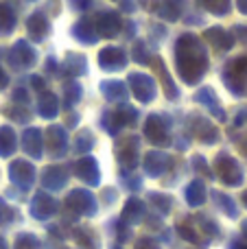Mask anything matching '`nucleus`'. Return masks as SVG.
Listing matches in <instances>:
<instances>
[{"instance_id": "obj_52", "label": "nucleus", "mask_w": 247, "mask_h": 249, "mask_svg": "<svg viewBox=\"0 0 247 249\" xmlns=\"http://www.w3.org/2000/svg\"><path fill=\"white\" fill-rule=\"evenodd\" d=\"M57 68H59V66H57L55 57H48L46 59V72H57Z\"/></svg>"}, {"instance_id": "obj_5", "label": "nucleus", "mask_w": 247, "mask_h": 249, "mask_svg": "<svg viewBox=\"0 0 247 249\" xmlns=\"http://www.w3.org/2000/svg\"><path fill=\"white\" fill-rule=\"evenodd\" d=\"M142 133H144V138L156 146H166L171 142V124L164 116H160V114H151V116H147Z\"/></svg>"}, {"instance_id": "obj_6", "label": "nucleus", "mask_w": 247, "mask_h": 249, "mask_svg": "<svg viewBox=\"0 0 247 249\" xmlns=\"http://www.w3.org/2000/svg\"><path fill=\"white\" fill-rule=\"evenodd\" d=\"M7 59L16 70H29L37 64V51H35L26 39H18V42L9 48Z\"/></svg>"}, {"instance_id": "obj_31", "label": "nucleus", "mask_w": 247, "mask_h": 249, "mask_svg": "<svg viewBox=\"0 0 247 249\" xmlns=\"http://www.w3.org/2000/svg\"><path fill=\"white\" fill-rule=\"evenodd\" d=\"M70 232H72V238L77 241V245H81L83 249H101V238L96 236L94 230L77 228V230H70Z\"/></svg>"}, {"instance_id": "obj_7", "label": "nucleus", "mask_w": 247, "mask_h": 249, "mask_svg": "<svg viewBox=\"0 0 247 249\" xmlns=\"http://www.w3.org/2000/svg\"><path fill=\"white\" fill-rule=\"evenodd\" d=\"M127 88H129V92L140 103H151L158 94V86L153 81V77L142 74V72H131L127 77Z\"/></svg>"}, {"instance_id": "obj_27", "label": "nucleus", "mask_w": 247, "mask_h": 249, "mask_svg": "<svg viewBox=\"0 0 247 249\" xmlns=\"http://www.w3.org/2000/svg\"><path fill=\"white\" fill-rule=\"evenodd\" d=\"M37 114L42 118H46V121H51V118H55L57 114H59V101H57V96L53 94L51 90H42L37 96Z\"/></svg>"}, {"instance_id": "obj_59", "label": "nucleus", "mask_w": 247, "mask_h": 249, "mask_svg": "<svg viewBox=\"0 0 247 249\" xmlns=\"http://www.w3.org/2000/svg\"><path fill=\"white\" fill-rule=\"evenodd\" d=\"M123 9H127V11H134V2H131V0H123Z\"/></svg>"}, {"instance_id": "obj_48", "label": "nucleus", "mask_w": 247, "mask_h": 249, "mask_svg": "<svg viewBox=\"0 0 247 249\" xmlns=\"http://www.w3.org/2000/svg\"><path fill=\"white\" fill-rule=\"evenodd\" d=\"M116 225V236H118V243H125V241H129V228L125 225V221H121V223H114Z\"/></svg>"}, {"instance_id": "obj_32", "label": "nucleus", "mask_w": 247, "mask_h": 249, "mask_svg": "<svg viewBox=\"0 0 247 249\" xmlns=\"http://www.w3.org/2000/svg\"><path fill=\"white\" fill-rule=\"evenodd\" d=\"M81 96H83V88L79 81L70 79V81L64 83V107L66 109H72L81 101Z\"/></svg>"}, {"instance_id": "obj_60", "label": "nucleus", "mask_w": 247, "mask_h": 249, "mask_svg": "<svg viewBox=\"0 0 247 249\" xmlns=\"http://www.w3.org/2000/svg\"><path fill=\"white\" fill-rule=\"evenodd\" d=\"M0 249H9V245H7V241H4L2 236H0Z\"/></svg>"}, {"instance_id": "obj_56", "label": "nucleus", "mask_w": 247, "mask_h": 249, "mask_svg": "<svg viewBox=\"0 0 247 249\" xmlns=\"http://www.w3.org/2000/svg\"><path fill=\"white\" fill-rule=\"evenodd\" d=\"M230 249H247V243H243V241H232L230 243Z\"/></svg>"}, {"instance_id": "obj_63", "label": "nucleus", "mask_w": 247, "mask_h": 249, "mask_svg": "<svg viewBox=\"0 0 247 249\" xmlns=\"http://www.w3.org/2000/svg\"><path fill=\"white\" fill-rule=\"evenodd\" d=\"M245 153H247V149H245Z\"/></svg>"}, {"instance_id": "obj_22", "label": "nucleus", "mask_w": 247, "mask_h": 249, "mask_svg": "<svg viewBox=\"0 0 247 249\" xmlns=\"http://www.w3.org/2000/svg\"><path fill=\"white\" fill-rule=\"evenodd\" d=\"M101 92L109 103H125L127 96H129V88L125 86L118 79H107V81H101Z\"/></svg>"}, {"instance_id": "obj_3", "label": "nucleus", "mask_w": 247, "mask_h": 249, "mask_svg": "<svg viewBox=\"0 0 247 249\" xmlns=\"http://www.w3.org/2000/svg\"><path fill=\"white\" fill-rule=\"evenodd\" d=\"M66 208L74 216H96L99 212V201L96 197L86 188H74L66 197Z\"/></svg>"}, {"instance_id": "obj_25", "label": "nucleus", "mask_w": 247, "mask_h": 249, "mask_svg": "<svg viewBox=\"0 0 247 249\" xmlns=\"http://www.w3.org/2000/svg\"><path fill=\"white\" fill-rule=\"evenodd\" d=\"M195 101L199 105H204V107H208V112L214 114L217 121H226V112H223V107H221V103H219V99H217L212 88H201V90L195 94Z\"/></svg>"}, {"instance_id": "obj_13", "label": "nucleus", "mask_w": 247, "mask_h": 249, "mask_svg": "<svg viewBox=\"0 0 247 249\" xmlns=\"http://www.w3.org/2000/svg\"><path fill=\"white\" fill-rule=\"evenodd\" d=\"M99 66L105 72H121L127 66V53L121 46H105L99 53Z\"/></svg>"}, {"instance_id": "obj_50", "label": "nucleus", "mask_w": 247, "mask_h": 249, "mask_svg": "<svg viewBox=\"0 0 247 249\" xmlns=\"http://www.w3.org/2000/svg\"><path fill=\"white\" fill-rule=\"evenodd\" d=\"M68 2L74 11H88L92 7V0H68Z\"/></svg>"}, {"instance_id": "obj_11", "label": "nucleus", "mask_w": 247, "mask_h": 249, "mask_svg": "<svg viewBox=\"0 0 247 249\" xmlns=\"http://www.w3.org/2000/svg\"><path fill=\"white\" fill-rule=\"evenodd\" d=\"M116 158L125 171H134L140 164V138L138 136L125 138V142H121L116 146Z\"/></svg>"}, {"instance_id": "obj_21", "label": "nucleus", "mask_w": 247, "mask_h": 249, "mask_svg": "<svg viewBox=\"0 0 247 249\" xmlns=\"http://www.w3.org/2000/svg\"><path fill=\"white\" fill-rule=\"evenodd\" d=\"M70 33H72V37L79 39L81 44H96L99 42V33H96L94 22L88 20V18H81V20L74 22Z\"/></svg>"}, {"instance_id": "obj_46", "label": "nucleus", "mask_w": 247, "mask_h": 249, "mask_svg": "<svg viewBox=\"0 0 247 249\" xmlns=\"http://www.w3.org/2000/svg\"><path fill=\"white\" fill-rule=\"evenodd\" d=\"M193 168H195L197 173H206V175H212V171H210L208 162H206L201 155H195V158H193Z\"/></svg>"}, {"instance_id": "obj_2", "label": "nucleus", "mask_w": 247, "mask_h": 249, "mask_svg": "<svg viewBox=\"0 0 247 249\" xmlns=\"http://www.w3.org/2000/svg\"><path fill=\"white\" fill-rule=\"evenodd\" d=\"M223 83L236 96H243L247 92V57H236L223 70Z\"/></svg>"}, {"instance_id": "obj_61", "label": "nucleus", "mask_w": 247, "mask_h": 249, "mask_svg": "<svg viewBox=\"0 0 247 249\" xmlns=\"http://www.w3.org/2000/svg\"><path fill=\"white\" fill-rule=\"evenodd\" d=\"M243 234H245V238H247V221L243 223Z\"/></svg>"}, {"instance_id": "obj_14", "label": "nucleus", "mask_w": 247, "mask_h": 249, "mask_svg": "<svg viewBox=\"0 0 247 249\" xmlns=\"http://www.w3.org/2000/svg\"><path fill=\"white\" fill-rule=\"evenodd\" d=\"M46 144H48V153H51L53 160H59L66 155L70 146V140H68V131L59 124H51L46 129Z\"/></svg>"}, {"instance_id": "obj_12", "label": "nucleus", "mask_w": 247, "mask_h": 249, "mask_svg": "<svg viewBox=\"0 0 247 249\" xmlns=\"http://www.w3.org/2000/svg\"><path fill=\"white\" fill-rule=\"evenodd\" d=\"M188 127H191L193 138L204 142V144H212V142L219 140V131L212 124V121L199 116V114H191V116H188Z\"/></svg>"}, {"instance_id": "obj_15", "label": "nucleus", "mask_w": 247, "mask_h": 249, "mask_svg": "<svg viewBox=\"0 0 247 249\" xmlns=\"http://www.w3.org/2000/svg\"><path fill=\"white\" fill-rule=\"evenodd\" d=\"M94 26H96V33L99 37H107V39H114L118 33L123 31V20L116 11L107 9V11H101L94 20Z\"/></svg>"}, {"instance_id": "obj_19", "label": "nucleus", "mask_w": 247, "mask_h": 249, "mask_svg": "<svg viewBox=\"0 0 247 249\" xmlns=\"http://www.w3.org/2000/svg\"><path fill=\"white\" fill-rule=\"evenodd\" d=\"M26 31H29L33 42H44L48 37V33H51V20L46 18V13L35 11L26 20Z\"/></svg>"}, {"instance_id": "obj_9", "label": "nucleus", "mask_w": 247, "mask_h": 249, "mask_svg": "<svg viewBox=\"0 0 247 249\" xmlns=\"http://www.w3.org/2000/svg\"><path fill=\"white\" fill-rule=\"evenodd\" d=\"M35 177H37L35 175V166L31 162H26V160H16L9 166V179L20 188V193H26V190L33 188Z\"/></svg>"}, {"instance_id": "obj_4", "label": "nucleus", "mask_w": 247, "mask_h": 249, "mask_svg": "<svg viewBox=\"0 0 247 249\" xmlns=\"http://www.w3.org/2000/svg\"><path fill=\"white\" fill-rule=\"evenodd\" d=\"M212 166H214V173L219 175V179H221L223 184H228V186L243 184V168H241V164L236 162L230 153L221 151V153L214 158Z\"/></svg>"}, {"instance_id": "obj_49", "label": "nucleus", "mask_w": 247, "mask_h": 249, "mask_svg": "<svg viewBox=\"0 0 247 249\" xmlns=\"http://www.w3.org/2000/svg\"><path fill=\"white\" fill-rule=\"evenodd\" d=\"M13 103H20V105L29 103V92H26V88H16V92H13Z\"/></svg>"}, {"instance_id": "obj_20", "label": "nucleus", "mask_w": 247, "mask_h": 249, "mask_svg": "<svg viewBox=\"0 0 247 249\" xmlns=\"http://www.w3.org/2000/svg\"><path fill=\"white\" fill-rule=\"evenodd\" d=\"M151 64H153V68H156L158 77H160V81H162V90H164V96H166L169 101H177V99H179V90H177V86H175L173 77L169 74V70H166V64L160 59V57L151 59Z\"/></svg>"}, {"instance_id": "obj_47", "label": "nucleus", "mask_w": 247, "mask_h": 249, "mask_svg": "<svg viewBox=\"0 0 247 249\" xmlns=\"http://www.w3.org/2000/svg\"><path fill=\"white\" fill-rule=\"evenodd\" d=\"M123 186H125L127 190H140L142 188V177H136V175L125 177V179H123Z\"/></svg>"}, {"instance_id": "obj_8", "label": "nucleus", "mask_w": 247, "mask_h": 249, "mask_svg": "<svg viewBox=\"0 0 247 249\" xmlns=\"http://www.w3.org/2000/svg\"><path fill=\"white\" fill-rule=\"evenodd\" d=\"M31 216L37 221H48L53 219V216L57 214V210H59V203H57V199L53 197V195L44 193V190H37V193L33 195V199H31Z\"/></svg>"}, {"instance_id": "obj_17", "label": "nucleus", "mask_w": 247, "mask_h": 249, "mask_svg": "<svg viewBox=\"0 0 247 249\" xmlns=\"http://www.w3.org/2000/svg\"><path fill=\"white\" fill-rule=\"evenodd\" d=\"M68 168L61 166V164H53V166H46L42 171V186L46 190H53V193H57V190H61L66 184H68Z\"/></svg>"}, {"instance_id": "obj_33", "label": "nucleus", "mask_w": 247, "mask_h": 249, "mask_svg": "<svg viewBox=\"0 0 247 249\" xmlns=\"http://www.w3.org/2000/svg\"><path fill=\"white\" fill-rule=\"evenodd\" d=\"M177 232H179V236H182L184 241L193 243V245H199V247H206V245H208V238L201 236L199 228H197L193 221H191V223H182V225L177 228Z\"/></svg>"}, {"instance_id": "obj_29", "label": "nucleus", "mask_w": 247, "mask_h": 249, "mask_svg": "<svg viewBox=\"0 0 247 249\" xmlns=\"http://www.w3.org/2000/svg\"><path fill=\"white\" fill-rule=\"evenodd\" d=\"M208 199V190H206L204 179H193L186 186V203L191 208H201Z\"/></svg>"}, {"instance_id": "obj_45", "label": "nucleus", "mask_w": 247, "mask_h": 249, "mask_svg": "<svg viewBox=\"0 0 247 249\" xmlns=\"http://www.w3.org/2000/svg\"><path fill=\"white\" fill-rule=\"evenodd\" d=\"M136 249H160V243L151 236H142L136 241Z\"/></svg>"}, {"instance_id": "obj_28", "label": "nucleus", "mask_w": 247, "mask_h": 249, "mask_svg": "<svg viewBox=\"0 0 247 249\" xmlns=\"http://www.w3.org/2000/svg\"><path fill=\"white\" fill-rule=\"evenodd\" d=\"M61 70H64V74H68V77H81V74H86L88 72L86 55H81V53H68L64 64H61Z\"/></svg>"}, {"instance_id": "obj_55", "label": "nucleus", "mask_w": 247, "mask_h": 249, "mask_svg": "<svg viewBox=\"0 0 247 249\" xmlns=\"http://www.w3.org/2000/svg\"><path fill=\"white\" fill-rule=\"evenodd\" d=\"M125 29H127V37H134V33H136V24H134V22H125Z\"/></svg>"}, {"instance_id": "obj_41", "label": "nucleus", "mask_w": 247, "mask_h": 249, "mask_svg": "<svg viewBox=\"0 0 247 249\" xmlns=\"http://www.w3.org/2000/svg\"><path fill=\"white\" fill-rule=\"evenodd\" d=\"M116 112V116H118V121H121L123 124V129L125 127H129V124H134L136 121H138V109L136 107H131V105H121L118 109H114Z\"/></svg>"}, {"instance_id": "obj_16", "label": "nucleus", "mask_w": 247, "mask_h": 249, "mask_svg": "<svg viewBox=\"0 0 247 249\" xmlns=\"http://www.w3.org/2000/svg\"><path fill=\"white\" fill-rule=\"evenodd\" d=\"M171 164H173L171 155L164 153V151H160V149L149 151V153H144V158H142V168H144V173H147V175H151V177L164 175V173L171 168Z\"/></svg>"}, {"instance_id": "obj_38", "label": "nucleus", "mask_w": 247, "mask_h": 249, "mask_svg": "<svg viewBox=\"0 0 247 249\" xmlns=\"http://www.w3.org/2000/svg\"><path fill=\"white\" fill-rule=\"evenodd\" d=\"M101 127H103L109 136H118L121 129H123V124H121V121H118V116H116L114 109H105V112L101 114Z\"/></svg>"}, {"instance_id": "obj_10", "label": "nucleus", "mask_w": 247, "mask_h": 249, "mask_svg": "<svg viewBox=\"0 0 247 249\" xmlns=\"http://www.w3.org/2000/svg\"><path fill=\"white\" fill-rule=\"evenodd\" d=\"M72 175L77 179H81L83 184L88 186H99L101 184V168H99V162H96L92 155H86V158L77 160V162L70 166Z\"/></svg>"}, {"instance_id": "obj_26", "label": "nucleus", "mask_w": 247, "mask_h": 249, "mask_svg": "<svg viewBox=\"0 0 247 249\" xmlns=\"http://www.w3.org/2000/svg\"><path fill=\"white\" fill-rule=\"evenodd\" d=\"M182 11H184L182 0H160V2H156V9H153V13L164 22H177L182 18Z\"/></svg>"}, {"instance_id": "obj_35", "label": "nucleus", "mask_w": 247, "mask_h": 249, "mask_svg": "<svg viewBox=\"0 0 247 249\" xmlns=\"http://www.w3.org/2000/svg\"><path fill=\"white\" fill-rule=\"evenodd\" d=\"M149 203L158 212V216H166L173 208V197H169L164 193H149Z\"/></svg>"}, {"instance_id": "obj_39", "label": "nucleus", "mask_w": 247, "mask_h": 249, "mask_svg": "<svg viewBox=\"0 0 247 249\" xmlns=\"http://www.w3.org/2000/svg\"><path fill=\"white\" fill-rule=\"evenodd\" d=\"M2 112L7 114L11 121H16V123H22V124H29L31 123V112H26V107H24V105H20V103L4 105Z\"/></svg>"}, {"instance_id": "obj_30", "label": "nucleus", "mask_w": 247, "mask_h": 249, "mask_svg": "<svg viewBox=\"0 0 247 249\" xmlns=\"http://www.w3.org/2000/svg\"><path fill=\"white\" fill-rule=\"evenodd\" d=\"M16 149H18L16 131H13V127H9V124H2V127H0V155L9 158V155L16 153Z\"/></svg>"}, {"instance_id": "obj_40", "label": "nucleus", "mask_w": 247, "mask_h": 249, "mask_svg": "<svg viewBox=\"0 0 247 249\" xmlns=\"http://www.w3.org/2000/svg\"><path fill=\"white\" fill-rule=\"evenodd\" d=\"M212 199H214V203H217L219 208H221L223 212H226L230 219H234L236 214H239V210H236V203L232 201L228 195H223V193H219V190H212Z\"/></svg>"}, {"instance_id": "obj_24", "label": "nucleus", "mask_w": 247, "mask_h": 249, "mask_svg": "<svg viewBox=\"0 0 247 249\" xmlns=\"http://www.w3.org/2000/svg\"><path fill=\"white\" fill-rule=\"evenodd\" d=\"M206 42L210 44L212 48H217V51H230L232 46H234V37H232V33H228L226 29H221V26H212V29H206L204 33Z\"/></svg>"}, {"instance_id": "obj_54", "label": "nucleus", "mask_w": 247, "mask_h": 249, "mask_svg": "<svg viewBox=\"0 0 247 249\" xmlns=\"http://www.w3.org/2000/svg\"><path fill=\"white\" fill-rule=\"evenodd\" d=\"M234 33L239 35L241 39H247V26H234Z\"/></svg>"}, {"instance_id": "obj_53", "label": "nucleus", "mask_w": 247, "mask_h": 249, "mask_svg": "<svg viewBox=\"0 0 247 249\" xmlns=\"http://www.w3.org/2000/svg\"><path fill=\"white\" fill-rule=\"evenodd\" d=\"M9 86V74L2 70V66H0V90H4V88Z\"/></svg>"}, {"instance_id": "obj_37", "label": "nucleus", "mask_w": 247, "mask_h": 249, "mask_svg": "<svg viewBox=\"0 0 247 249\" xmlns=\"http://www.w3.org/2000/svg\"><path fill=\"white\" fill-rule=\"evenodd\" d=\"M201 9L210 11L212 16H226L232 7V0H195Z\"/></svg>"}, {"instance_id": "obj_23", "label": "nucleus", "mask_w": 247, "mask_h": 249, "mask_svg": "<svg viewBox=\"0 0 247 249\" xmlns=\"http://www.w3.org/2000/svg\"><path fill=\"white\" fill-rule=\"evenodd\" d=\"M144 216H147V208H144L142 199H138V197L127 199L125 208H123V221L127 225H138L144 221Z\"/></svg>"}, {"instance_id": "obj_1", "label": "nucleus", "mask_w": 247, "mask_h": 249, "mask_svg": "<svg viewBox=\"0 0 247 249\" xmlns=\"http://www.w3.org/2000/svg\"><path fill=\"white\" fill-rule=\"evenodd\" d=\"M175 68L186 86H195L208 70V51L204 42L193 33H184L175 44Z\"/></svg>"}, {"instance_id": "obj_43", "label": "nucleus", "mask_w": 247, "mask_h": 249, "mask_svg": "<svg viewBox=\"0 0 247 249\" xmlns=\"http://www.w3.org/2000/svg\"><path fill=\"white\" fill-rule=\"evenodd\" d=\"M131 55H134L136 64H140V66H149V64H151V53H149V48H147V44H144V42L136 44Z\"/></svg>"}, {"instance_id": "obj_57", "label": "nucleus", "mask_w": 247, "mask_h": 249, "mask_svg": "<svg viewBox=\"0 0 247 249\" xmlns=\"http://www.w3.org/2000/svg\"><path fill=\"white\" fill-rule=\"evenodd\" d=\"M236 7H239L241 13H245L247 16V0H236Z\"/></svg>"}, {"instance_id": "obj_42", "label": "nucleus", "mask_w": 247, "mask_h": 249, "mask_svg": "<svg viewBox=\"0 0 247 249\" xmlns=\"http://www.w3.org/2000/svg\"><path fill=\"white\" fill-rule=\"evenodd\" d=\"M13 249H42V243L35 234L31 232H20L16 238V247Z\"/></svg>"}, {"instance_id": "obj_58", "label": "nucleus", "mask_w": 247, "mask_h": 249, "mask_svg": "<svg viewBox=\"0 0 247 249\" xmlns=\"http://www.w3.org/2000/svg\"><path fill=\"white\" fill-rule=\"evenodd\" d=\"M114 195H116V193H114V190H112V188H109V190H105V193H103L105 201H107V203H112V201H114Z\"/></svg>"}, {"instance_id": "obj_51", "label": "nucleus", "mask_w": 247, "mask_h": 249, "mask_svg": "<svg viewBox=\"0 0 247 249\" xmlns=\"http://www.w3.org/2000/svg\"><path fill=\"white\" fill-rule=\"evenodd\" d=\"M31 83H33V88H35L37 92L46 90V83H44V79H42V77H31Z\"/></svg>"}, {"instance_id": "obj_44", "label": "nucleus", "mask_w": 247, "mask_h": 249, "mask_svg": "<svg viewBox=\"0 0 247 249\" xmlns=\"http://www.w3.org/2000/svg\"><path fill=\"white\" fill-rule=\"evenodd\" d=\"M13 219H16V210H13V208L9 206V203L4 201L2 197H0V225L11 223Z\"/></svg>"}, {"instance_id": "obj_36", "label": "nucleus", "mask_w": 247, "mask_h": 249, "mask_svg": "<svg viewBox=\"0 0 247 249\" xmlns=\"http://www.w3.org/2000/svg\"><path fill=\"white\" fill-rule=\"evenodd\" d=\"M13 29H16V11L9 4L0 2V33L9 35Z\"/></svg>"}, {"instance_id": "obj_62", "label": "nucleus", "mask_w": 247, "mask_h": 249, "mask_svg": "<svg viewBox=\"0 0 247 249\" xmlns=\"http://www.w3.org/2000/svg\"><path fill=\"white\" fill-rule=\"evenodd\" d=\"M243 201H245V206H247V193L243 195Z\"/></svg>"}, {"instance_id": "obj_34", "label": "nucleus", "mask_w": 247, "mask_h": 249, "mask_svg": "<svg viewBox=\"0 0 247 249\" xmlns=\"http://www.w3.org/2000/svg\"><path fill=\"white\" fill-rule=\"evenodd\" d=\"M94 133L90 131V129H81V131L74 136V140H72V151L74 153H81V155H86V153H90V149L94 146Z\"/></svg>"}, {"instance_id": "obj_18", "label": "nucleus", "mask_w": 247, "mask_h": 249, "mask_svg": "<svg viewBox=\"0 0 247 249\" xmlns=\"http://www.w3.org/2000/svg\"><path fill=\"white\" fill-rule=\"evenodd\" d=\"M22 149L33 160H39L44 155V136L37 127H26L22 131Z\"/></svg>"}]
</instances>
